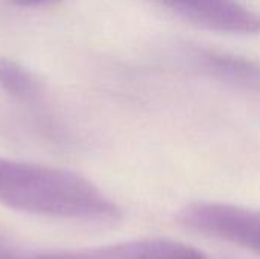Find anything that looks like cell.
Instances as JSON below:
<instances>
[{
  "label": "cell",
  "mask_w": 260,
  "mask_h": 259,
  "mask_svg": "<svg viewBox=\"0 0 260 259\" xmlns=\"http://www.w3.org/2000/svg\"><path fill=\"white\" fill-rule=\"evenodd\" d=\"M0 203L26 214L110 223L119 206L85 177L44 165L0 157Z\"/></svg>",
  "instance_id": "6da1fadb"
},
{
  "label": "cell",
  "mask_w": 260,
  "mask_h": 259,
  "mask_svg": "<svg viewBox=\"0 0 260 259\" xmlns=\"http://www.w3.org/2000/svg\"><path fill=\"white\" fill-rule=\"evenodd\" d=\"M14 6L18 8H37V6H44V5H52L61 0H9Z\"/></svg>",
  "instance_id": "ba28073f"
},
{
  "label": "cell",
  "mask_w": 260,
  "mask_h": 259,
  "mask_svg": "<svg viewBox=\"0 0 260 259\" xmlns=\"http://www.w3.org/2000/svg\"><path fill=\"white\" fill-rule=\"evenodd\" d=\"M0 259H30V256H26L15 249L11 247V244L0 237Z\"/></svg>",
  "instance_id": "52a82bcc"
},
{
  "label": "cell",
  "mask_w": 260,
  "mask_h": 259,
  "mask_svg": "<svg viewBox=\"0 0 260 259\" xmlns=\"http://www.w3.org/2000/svg\"><path fill=\"white\" fill-rule=\"evenodd\" d=\"M181 56L193 70L210 79L247 92H260V61L193 44L183 46Z\"/></svg>",
  "instance_id": "277c9868"
},
{
  "label": "cell",
  "mask_w": 260,
  "mask_h": 259,
  "mask_svg": "<svg viewBox=\"0 0 260 259\" xmlns=\"http://www.w3.org/2000/svg\"><path fill=\"white\" fill-rule=\"evenodd\" d=\"M181 17L206 29L256 35L260 34V14L239 0H160Z\"/></svg>",
  "instance_id": "3957f363"
},
{
  "label": "cell",
  "mask_w": 260,
  "mask_h": 259,
  "mask_svg": "<svg viewBox=\"0 0 260 259\" xmlns=\"http://www.w3.org/2000/svg\"><path fill=\"white\" fill-rule=\"evenodd\" d=\"M0 87L21 102H35L43 92L41 82L30 70L8 58H0Z\"/></svg>",
  "instance_id": "8992f818"
},
{
  "label": "cell",
  "mask_w": 260,
  "mask_h": 259,
  "mask_svg": "<svg viewBox=\"0 0 260 259\" xmlns=\"http://www.w3.org/2000/svg\"><path fill=\"white\" fill-rule=\"evenodd\" d=\"M34 259H206V255L175 240L146 238L94 249L41 253Z\"/></svg>",
  "instance_id": "5b68a950"
},
{
  "label": "cell",
  "mask_w": 260,
  "mask_h": 259,
  "mask_svg": "<svg viewBox=\"0 0 260 259\" xmlns=\"http://www.w3.org/2000/svg\"><path fill=\"white\" fill-rule=\"evenodd\" d=\"M177 220L189 231L260 255V209L195 202L184 206Z\"/></svg>",
  "instance_id": "7a4b0ae2"
}]
</instances>
